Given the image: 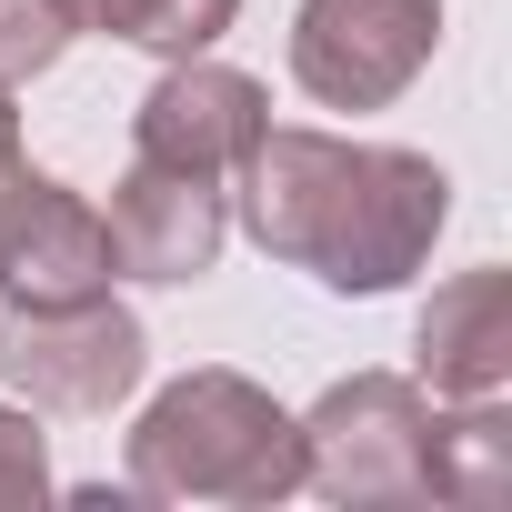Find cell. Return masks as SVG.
I'll use <instances>...</instances> for the list:
<instances>
[{
  "instance_id": "obj_1",
  "label": "cell",
  "mask_w": 512,
  "mask_h": 512,
  "mask_svg": "<svg viewBox=\"0 0 512 512\" xmlns=\"http://www.w3.org/2000/svg\"><path fill=\"white\" fill-rule=\"evenodd\" d=\"M452 221V171L402 141H342V131H262L241 151V231L272 262L312 272L342 302L402 292Z\"/></svg>"
},
{
  "instance_id": "obj_2",
  "label": "cell",
  "mask_w": 512,
  "mask_h": 512,
  "mask_svg": "<svg viewBox=\"0 0 512 512\" xmlns=\"http://www.w3.org/2000/svg\"><path fill=\"white\" fill-rule=\"evenodd\" d=\"M131 502H231V512H272L302 492V422L251 382V372H181L141 402L131 422Z\"/></svg>"
},
{
  "instance_id": "obj_3",
  "label": "cell",
  "mask_w": 512,
  "mask_h": 512,
  "mask_svg": "<svg viewBox=\"0 0 512 512\" xmlns=\"http://www.w3.org/2000/svg\"><path fill=\"white\" fill-rule=\"evenodd\" d=\"M302 422V492L382 512V502H432L422 492V442H432V392L412 372H352L332 382Z\"/></svg>"
},
{
  "instance_id": "obj_4",
  "label": "cell",
  "mask_w": 512,
  "mask_h": 512,
  "mask_svg": "<svg viewBox=\"0 0 512 512\" xmlns=\"http://www.w3.org/2000/svg\"><path fill=\"white\" fill-rule=\"evenodd\" d=\"M141 372H151V332H141V312H121L111 292L51 302V312L0 302V382H11L31 412L101 422L111 402L141 392Z\"/></svg>"
},
{
  "instance_id": "obj_5",
  "label": "cell",
  "mask_w": 512,
  "mask_h": 512,
  "mask_svg": "<svg viewBox=\"0 0 512 512\" xmlns=\"http://www.w3.org/2000/svg\"><path fill=\"white\" fill-rule=\"evenodd\" d=\"M442 51V0H302L292 81L322 111H392Z\"/></svg>"
},
{
  "instance_id": "obj_6",
  "label": "cell",
  "mask_w": 512,
  "mask_h": 512,
  "mask_svg": "<svg viewBox=\"0 0 512 512\" xmlns=\"http://www.w3.org/2000/svg\"><path fill=\"white\" fill-rule=\"evenodd\" d=\"M111 221L51 181V171H11L0 181V302H21V312H51V302H91L111 292Z\"/></svg>"
},
{
  "instance_id": "obj_7",
  "label": "cell",
  "mask_w": 512,
  "mask_h": 512,
  "mask_svg": "<svg viewBox=\"0 0 512 512\" xmlns=\"http://www.w3.org/2000/svg\"><path fill=\"white\" fill-rule=\"evenodd\" d=\"M262 131H272V91L251 81V71H231V61H211V51H191V61H171V71L141 91V111H131V161L231 181L241 151L262 141Z\"/></svg>"
},
{
  "instance_id": "obj_8",
  "label": "cell",
  "mask_w": 512,
  "mask_h": 512,
  "mask_svg": "<svg viewBox=\"0 0 512 512\" xmlns=\"http://www.w3.org/2000/svg\"><path fill=\"white\" fill-rule=\"evenodd\" d=\"M101 221H111V272H121V282H161V292H181V282L221 272L231 191L201 181V171L131 161V171L111 181V211H101Z\"/></svg>"
},
{
  "instance_id": "obj_9",
  "label": "cell",
  "mask_w": 512,
  "mask_h": 512,
  "mask_svg": "<svg viewBox=\"0 0 512 512\" xmlns=\"http://www.w3.org/2000/svg\"><path fill=\"white\" fill-rule=\"evenodd\" d=\"M412 382L432 402H482V392H512V272L482 262V272H452L422 322H412Z\"/></svg>"
},
{
  "instance_id": "obj_10",
  "label": "cell",
  "mask_w": 512,
  "mask_h": 512,
  "mask_svg": "<svg viewBox=\"0 0 512 512\" xmlns=\"http://www.w3.org/2000/svg\"><path fill=\"white\" fill-rule=\"evenodd\" d=\"M422 492H432V502H462V512H492V502L512 492V412H502V392L442 402V412H432Z\"/></svg>"
},
{
  "instance_id": "obj_11",
  "label": "cell",
  "mask_w": 512,
  "mask_h": 512,
  "mask_svg": "<svg viewBox=\"0 0 512 512\" xmlns=\"http://www.w3.org/2000/svg\"><path fill=\"white\" fill-rule=\"evenodd\" d=\"M61 21L91 41H131L151 61H191L241 21V0H61Z\"/></svg>"
},
{
  "instance_id": "obj_12",
  "label": "cell",
  "mask_w": 512,
  "mask_h": 512,
  "mask_svg": "<svg viewBox=\"0 0 512 512\" xmlns=\"http://www.w3.org/2000/svg\"><path fill=\"white\" fill-rule=\"evenodd\" d=\"M81 31L61 21V0H0V91H21V81H41L61 51H71Z\"/></svg>"
},
{
  "instance_id": "obj_13",
  "label": "cell",
  "mask_w": 512,
  "mask_h": 512,
  "mask_svg": "<svg viewBox=\"0 0 512 512\" xmlns=\"http://www.w3.org/2000/svg\"><path fill=\"white\" fill-rule=\"evenodd\" d=\"M51 502V432L31 402H0V512H41Z\"/></svg>"
},
{
  "instance_id": "obj_14",
  "label": "cell",
  "mask_w": 512,
  "mask_h": 512,
  "mask_svg": "<svg viewBox=\"0 0 512 512\" xmlns=\"http://www.w3.org/2000/svg\"><path fill=\"white\" fill-rule=\"evenodd\" d=\"M21 171V111H11V91H0V181Z\"/></svg>"
}]
</instances>
